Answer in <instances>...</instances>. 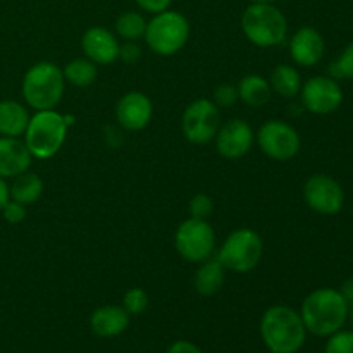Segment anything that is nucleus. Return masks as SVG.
Instances as JSON below:
<instances>
[{
  "instance_id": "f257e3e1",
  "label": "nucleus",
  "mask_w": 353,
  "mask_h": 353,
  "mask_svg": "<svg viewBox=\"0 0 353 353\" xmlns=\"http://www.w3.org/2000/svg\"><path fill=\"white\" fill-rule=\"evenodd\" d=\"M300 317L307 333L327 338L343 330L348 317V302L340 290L317 288L303 299Z\"/></svg>"
},
{
  "instance_id": "f03ea898",
  "label": "nucleus",
  "mask_w": 353,
  "mask_h": 353,
  "mask_svg": "<svg viewBox=\"0 0 353 353\" xmlns=\"http://www.w3.org/2000/svg\"><path fill=\"white\" fill-rule=\"evenodd\" d=\"M259 331L265 348L274 353H296L307 340L300 312L288 305L269 307L262 314Z\"/></svg>"
},
{
  "instance_id": "7ed1b4c3",
  "label": "nucleus",
  "mask_w": 353,
  "mask_h": 353,
  "mask_svg": "<svg viewBox=\"0 0 353 353\" xmlns=\"http://www.w3.org/2000/svg\"><path fill=\"white\" fill-rule=\"evenodd\" d=\"M21 92L26 107L34 112L55 109L65 92L64 72L54 62H37L24 72Z\"/></svg>"
},
{
  "instance_id": "20e7f679",
  "label": "nucleus",
  "mask_w": 353,
  "mask_h": 353,
  "mask_svg": "<svg viewBox=\"0 0 353 353\" xmlns=\"http://www.w3.org/2000/svg\"><path fill=\"white\" fill-rule=\"evenodd\" d=\"M240 24L245 38L259 48L278 47L288 38V19L276 3H250Z\"/></svg>"
},
{
  "instance_id": "39448f33",
  "label": "nucleus",
  "mask_w": 353,
  "mask_h": 353,
  "mask_svg": "<svg viewBox=\"0 0 353 353\" xmlns=\"http://www.w3.org/2000/svg\"><path fill=\"white\" fill-rule=\"evenodd\" d=\"M68 130L69 126L65 124V117L55 109L37 110L30 117L23 141L30 150L31 157L47 161L57 155L64 147Z\"/></svg>"
},
{
  "instance_id": "423d86ee",
  "label": "nucleus",
  "mask_w": 353,
  "mask_h": 353,
  "mask_svg": "<svg viewBox=\"0 0 353 353\" xmlns=\"http://www.w3.org/2000/svg\"><path fill=\"white\" fill-rule=\"evenodd\" d=\"M190 21L179 10H162L147 23L145 43L155 55L171 57L181 52L190 40Z\"/></svg>"
},
{
  "instance_id": "0eeeda50",
  "label": "nucleus",
  "mask_w": 353,
  "mask_h": 353,
  "mask_svg": "<svg viewBox=\"0 0 353 353\" xmlns=\"http://www.w3.org/2000/svg\"><path fill=\"white\" fill-rule=\"evenodd\" d=\"M264 254V241L257 231L250 228L234 230L217 250L216 257L226 271L247 274L254 271Z\"/></svg>"
},
{
  "instance_id": "6e6552de",
  "label": "nucleus",
  "mask_w": 353,
  "mask_h": 353,
  "mask_svg": "<svg viewBox=\"0 0 353 353\" xmlns=\"http://www.w3.org/2000/svg\"><path fill=\"white\" fill-rule=\"evenodd\" d=\"M176 252L190 264H200L216 254V233L209 221L188 217L174 234Z\"/></svg>"
},
{
  "instance_id": "1a4fd4ad",
  "label": "nucleus",
  "mask_w": 353,
  "mask_h": 353,
  "mask_svg": "<svg viewBox=\"0 0 353 353\" xmlns=\"http://www.w3.org/2000/svg\"><path fill=\"white\" fill-rule=\"evenodd\" d=\"M259 148L265 157L276 162H288L299 155L302 140L295 128L281 119H269L255 134Z\"/></svg>"
},
{
  "instance_id": "9d476101",
  "label": "nucleus",
  "mask_w": 353,
  "mask_h": 353,
  "mask_svg": "<svg viewBox=\"0 0 353 353\" xmlns=\"http://www.w3.org/2000/svg\"><path fill=\"white\" fill-rule=\"evenodd\" d=\"M221 109L210 99H196L188 103L181 116V130L186 140L205 145L216 138L221 128Z\"/></svg>"
},
{
  "instance_id": "9b49d317",
  "label": "nucleus",
  "mask_w": 353,
  "mask_h": 353,
  "mask_svg": "<svg viewBox=\"0 0 353 353\" xmlns=\"http://www.w3.org/2000/svg\"><path fill=\"white\" fill-rule=\"evenodd\" d=\"M303 109L316 116H327L336 112L343 103V90L338 79L331 76H314L307 79L300 90Z\"/></svg>"
},
{
  "instance_id": "f8f14e48",
  "label": "nucleus",
  "mask_w": 353,
  "mask_h": 353,
  "mask_svg": "<svg viewBox=\"0 0 353 353\" xmlns=\"http://www.w3.org/2000/svg\"><path fill=\"white\" fill-rule=\"evenodd\" d=\"M307 207L321 216H334L345 205V192L340 183L327 174H312L303 185Z\"/></svg>"
},
{
  "instance_id": "ddd939ff",
  "label": "nucleus",
  "mask_w": 353,
  "mask_h": 353,
  "mask_svg": "<svg viewBox=\"0 0 353 353\" xmlns=\"http://www.w3.org/2000/svg\"><path fill=\"white\" fill-rule=\"evenodd\" d=\"M217 154L228 161H236V159L245 157L252 150L255 141V133L247 121L231 119L228 123L221 124L216 138Z\"/></svg>"
},
{
  "instance_id": "4468645a",
  "label": "nucleus",
  "mask_w": 353,
  "mask_h": 353,
  "mask_svg": "<svg viewBox=\"0 0 353 353\" xmlns=\"http://www.w3.org/2000/svg\"><path fill=\"white\" fill-rule=\"evenodd\" d=\"M154 117V103L143 92H128L116 105V121L123 130L141 131Z\"/></svg>"
},
{
  "instance_id": "2eb2a0df",
  "label": "nucleus",
  "mask_w": 353,
  "mask_h": 353,
  "mask_svg": "<svg viewBox=\"0 0 353 353\" xmlns=\"http://www.w3.org/2000/svg\"><path fill=\"white\" fill-rule=\"evenodd\" d=\"M121 41L116 33L103 26H92L83 33L81 50L97 65H109L119 59Z\"/></svg>"
},
{
  "instance_id": "dca6fc26",
  "label": "nucleus",
  "mask_w": 353,
  "mask_h": 353,
  "mask_svg": "<svg viewBox=\"0 0 353 353\" xmlns=\"http://www.w3.org/2000/svg\"><path fill=\"white\" fill-rule=\"evenodd\" d=\"M290 57L300 68L319 64L326 52L324 37L312 26H302L290 38Z\"/></svg>"
},
{
  "instance_id": "f3484780",
  "label": "nucleus",
  "mask_w": 353,
  "mask_h": 353,
  "mask_svg": "<svg viewBox=\"0 0 353 353\" xmlns=\"http://www.w3.org/2000/svg\"><path fill=\"white\" fill-rule=\"evenodd\" d=\"M30 150L21 138L0 137V178L10 179L31 168Z\"/></svg>"
},
{
  "instance_id": "a211bd4d",
  "label": "nucleus",
  "mask_w": 353,
  "mask_h": 353,
  "mask_svg": "<svg viewBox=\"0 0 353 353\" xmlns=\"http://www.w3.org/2000/svg\"><path fill=\"white\" fill-rule=\"evenodd\" d=\"M130 317L121 305H103L93 310L90 327L99 338H116L128 330Z\"/></svg>"
},
{
  "instance_id": "6ab92c4d",
  "label": "nucleus",
  "mask_w": 353,
  "mask_h": 353,
  "mask_svg": "<svg viewBox=\"0 0 353 353\" xmlns=\"http://www.w3.org/2000/svg\"><path fill=\"white\" fill-rule=\"evenodd\" d=\"M224 281H226V269L217 261V257H210L199 264L193 278V286L200 296H212L223 290Z\"/></svg>"
},
{
  "instance_id": "aec40b11",
  "label": "nucleus",
  "mask_w": 353,
  "mask_h": 353,
  "mask_svg": "<svg viewBox=\"0 0 353 353\" xmlns=\"http://www.w3.org/2000/svg\"><path fill=\"white\" fill-rule=\"evenodd\" d=\"M30 117L24 103L17 100H0V137L23 138Z\"/></svg>"
},
{
  "instance_id": "412c9836",
  "label": "nucleus",
  "mask_w": 353,
  "mask_h": 353,
  "mask_svg": "<svg viewBox=\"0 0 353 353\" xmlns=\"http://www.w3.org/2000/svg\"><path fill=\"white\" fill-rule=\"evenodd\" d=\"M238 100L252 109H261L271 100L272 88L269 85V79L261 74H247L240 79L236 85Z\"/></svg>"
},
{
  "instance_id": "4be33fe9",
  "label": "nucleus",
  "mask_w": 353,
  "mask_h": 353,
  "mask_svg": "<svg viewBox=\"0 0 353 353\" xmlns=\"http://www.w3.org/2000/svg\"><path fill=\"white\" fill-rule=\"evenodd\" d=\"M269 85H271L272 92L278 93L283 99H295V97L300 95L303 81L300 71L295 65L278 64L271 71Z\"/></svg>"
},
{
  "instance_id": "5701e85b",
  "label": "nucleus",
  "mask_w": 353,
  "mask_h": 353,
  "mask_svg": "<svg viewBox=\"0 0 353 353\" xmlns=\"http://www.w3.org/2000/svg\"><path fill=\"white\" fill-rule=\"evenodd\" d=\"M9 188L10 200L23 203L24 207L37 203L40 196L43 195V181H41L40 176L31 171H26L12 178Z\"/></svg>"
},
{
  "instance_id": "b1692460",
  "label": "nucleus",
  "mask_w": 353,
  "mask_h": 353,
  "mask_svg": "<svg viewBox=\"0 0 353 353\" xmlns=\"http://www.w3.org/2000/svg\"><path fill=\"white\" fill-rule=\"evenodd\" d=\"M147 23L145 16L138 10H126L119 14L114 23V33L123 41H138L145 37L147 31Z\"/></svg>"
},
{
  "instance_id": "393cba45",
  "label": "nucleus",
  "mask_w": 353,
  "mask_h": 353,
  "mask_svg": "<svg viewBox=\"0 0 353 353\" xmlns=\"http://www.w3.org/2000/svg\"><path fill=\"white\" fill-rule=\"evenodd\" d=\"M62 72H64L65 83L78 86V88L92 86L97 81V76H99L97 64L86 57H78L69 61L65 68L62 69Z\"/></svg>"
},
{
  "instance_id": "a878e982",
  "label": "nucleus",
  "mask_w": 353,
  "mask_h": 353,
  "mask_svg": "<svg viewBox=\"0 0 353 353\" xmlns=\"http://www.w3.org/2000/svg\"><path fill=\"white\" fill-rule=\"evenodd\" d=\"M327 72L334 79H353V41L345 47L336 61L331 62Z\"/></svg>"
},
{
  "instance_id": "bb28decb",
  "label": "nucleus",
  "mask_w": 353,
  "mask_h": 353,
  "mask_svg": "<svg viewBox=\"0 0 353 353\" xmlns=\"http://www.w3.org/2000/svg\"><path fill=\"white\" fill-rule=\"evenodd\" d=\"M123 309L130 316H140L148 309V293L143 288H130L123 296Z\"/></svg>"
},
{
  "instance_id": "cd10ccee",
  "label": "nucleus",
  "mask_w": 353,
  "mask_h": 353,
  "mask_svg": "<svg viewBox=\"0 0 353 353\" xmlns=\"http://www.w3.org/2000/svg\"><path fill=\"white\" fill-rule=\"evenodd\" d=\"M190 217L193 219L209 221V217L214 214V200L205 193H196L188 203Z\"/></svg>"
},
{
  "instance_id": "c85d7f7f",
  "label": "nucleus",
  "mask_w": 353,
  "mask_h": 353,
  "mask_svg": "<svg viewBox=\"0 0 353 353\" xmlns=\"http://www.w3.org/2000/svg\"><path fill=\"white\" fill-rule=\"evenodd\" d=\"M324 353H353V331H336L327 336Z\"/></svg>"
},
{
  "instance_id": "c756f323",
  "label": "nucleus",
  "mask_w": 353,
  "mask_h": 353,
  "mask_svg": "<svg viewBox=\"0 0 353 353\" xmlns=\"http://www.w3.org/2000/svg\"><path fill=\"white\" fill-rule=\"evenodd\" d=\"M212 100L219 109H228V107L234 105L238 102V88L236 85L231 83H223V85L216 86L212 93Z\"/></svg>"
},
{
  "instance_id": "7c9ffc66",
  "label": "nucleus",
  "mask_w": 353,
  "mask_h": 353,
  "mask_svg": "<svg viewBox=\"0 0 353 353\" xmlns=\"http://www.w3.org/2000/svg\"><path fill=\"white\" fill-rule=\"evenodd\" d=\"M0 214L3 216V221L9 224H19L26 219V207L19 202H14V200H9L6 203Z\"/></svg>"
},
{
  "instance_id": "2f4dec72",
  "label": "nucleus",
  "mask_w": 353,
  "mask_h": 353,
  "mask_svg": "<svg viewBox=\"0 0 353 353\" xmlns=\"http://www.w3.org/2000/svg\"><path fill=\"white\" fill-rule=\"evenodd\" d=\"M141 47L138 41H123L119 47V59L124 64H137L141 59Z\"/></svg>"
},
{
  "instance_id": "473e14b6",
  "label": "nucleus",
  "mask_w": 353,
  "mask_h": 353,
  "mask_svg": "<svg viewBox=\"0 0 353 353\" xmlns=\"http://www.w3.org/2000/svg\"><path fill=\"white\" fill-rule=\"evenodd\" d=\"M134 2H137V6L140 7L141 10H145V12L154 16V14L162 12V10L171 9L172 0H134Z\"/></svg>"
},
{
  "instance_id": "72a5a7b5",
  "label": "nucleus",
  "mask_w": 353,
  "mask_h": 353,
  "mask_svg": "<svg viewBox=\"0 0 353 353\" xmlns=\"http://www.w3.org/2000/svg\"><path fill=\"white\" fill-rule=\"evenodd\" d=\"M168 353H203V352L200 350L195 343H192V341L179 340V341H174V343L168 348Z\"/></svg>"
},
{
  "instance_id": "f704fd0d",
  "label": "nucleus",
  "mask_w": 353,
  "mask_h": 353,
  "mask_svg": "<svg viewBox=\"0 0 353 353\" xmlns=\"http://www.w3.org/2000/svg\"><path fill=\"white\" fill-rule=\"evenodd\" d=\"M10 200V188H9V183L7 179L0 178V210L6 207V203Z\"/></svg>"
},
{
  "instance_id": "c9c22d12",
  "label": "nucleus",
  "mask_w": 353,
  "mask_h": 353,
  "mask_svg": "<svg viewBox=\"0 0 353 353\" xmlns=\"http://www.w3.org/2000/svg\"><path fill=\"white\" fill-rule=\"evenodd\" d=\"M340 293H341V295H343V299L347 300L348 305H350V303H353V278L347 279V281H345L343 285H341Z\"/></svg>"
},
{
  "instance_id": "e433bc0d",
  "label": "nucleus",
  "mask_w": 353,
  "mask_h": 353,
  "mask_svg": "<svg viewBox=\"0 0 353 353\" xmlns=\"http://www.w3.org/2000/svg\"><path fill=\"white\" fill-rule=\"evenodd\" d=\"M347 323H350L352 331H353V303L348 305V317H347Z\"/></svg>"
},
{
  "instance_id": "4c0bfd02",
  "label": "nucleus",
  "mask_w": 353,
  "mask_h": 353,
  "mask_svg": "<svg viewBox=\"0 0 353 353\" xmlns=\"http://www.w3.org/2000/svg\"><path fill=\"white\" fill-rule=\"evenodd\" d=\"M250 3H276L278 0H248Z\"/></svg>"
},
{
  "instance_id": "58836bf2",
  "label": "nucleus",
  "mask_w": 353,
  "mask_h": 353,
  "mask_svg": "<svg viewBox=\"0 0 353 353\" xmlns=\"http://www.w3.org/2000/svg\"><path fill=\"white\" fill-rule=\"evenodd\" d=\"M268 353H274V352H268Z\"/></svg>"
}]
</instances>
